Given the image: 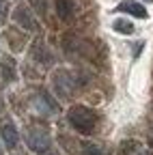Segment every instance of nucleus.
<instances>
[{
    "instance_id": "1",
    "label": "nucleus",
    "mask_w": 153,
    "mask_h": 155,
    "mask_svg": "<svg viewBox=\"0 0 153 155\" xmlns=\"http://www.w3.org/2000/svg\"><path fill=\"white\" fill-rule=\"evenodd\" d=\"M67 119L73 125V129H78L80 134H93L95 125H97V114H95V110H91L86 106H73V108H69Z\"/></svg>"
},
{
    "instance_id": "2",
    "label": "nucleus",
    "mask_w": 153,
    "mask_h": 155,
    "mask_svg": "<svg viewBox=\"0 0 153 155\" xmlns=\"http://www.w3.org/2000/svg\"><path fill=\"white\" fill-rule=\"evenodd\" d=\"M26 144L37 155H48L52 151V140H50L48 131L41 129V127H28V131H26Z\"/></svg>"
},
{
    "instance_id": "3",
    "label": "nucleus",
    "mask_w": 153,
    "mask_h": 155,
    "mask_svg": "<svg viewBox=\"0 0 153 155\" xmlns=\"http://www.w3.org/2000/svg\"><path fill=\"white\" fill-rule=\"evenodd\" d=\"M54 88H56V93H58L61 97L73 95V91H75V78L69 71H65V69L56 71V75H54Z\"/></svg>"
},
{
    "instance_id": "4",
    "label": "nucleus",
    "mask_w": 153,
    "mask_h": 155,
    "mask_svg": "<svg viewBox=\"0 0 153 155\" xmlns=\"http://www.w3.org/2000/svg\"><path fill=\"white\" fill-rule=\"evenodd\" d=\"M13 19L17 24H20L22 28H26V30H39V24H37V19H35V15L26 9V7H17L15 9V13H13Z\"/></svg>"
},
{
    "instance_id": "5",
    "label": "nucleus",
    "mask_w": 153,
    "mask_h": 155,
    "mask_svg": "<svg viewBox=\"0 0 153 155\" xmlns=\"http://www.w3.org/2000/svg\"><path fill=\"white\" fill-rule=\"evenodd\" d=\"M0 136H2V140L7 144V149H15L17 142H20V136H17V129L13 123H2V127H0Z\"/></svg>"
},
{
    "instance_id": "6",
    "label": "nucleus",
    "mask_w": 153,
    "mask_h": 155,
    "mask_svg": "<svg viewBox=\"0 0 153 155\" xmlns=\"http://www.w3.org/2000/svg\"><path fill=\"white\" fill-rule=\"evenodd\" d=\"M35 104H37V108H39V110H43V112H48V114H56V112H58V104H56L45 91H41L39 95H37V101H35Z\"/></svg>"
},
{
    "instance_id": "7",
    "label": "nucleus",
    "mask_w": 153,
    "mask_h": 155,
    "mask_svg": "<svg viewBox=\"0 0 153 155\" xmlns=\"http://www.w3.org/2000/svg\"><path fill=\"white\" fill-rule=\"evenodd\" d=\"M119 11L131 13L134 17H140V19L147 17V9H145L140 2H134V0H125V2H121V5H119Z\"/></svg>"
},
{
    "instance_id": "8",
    "label": "nucleus",
    "mask_w": 153,
    "mask_h": 155,
    "mask_svg": "<svg viewBox=\"0 0 153 155\" xmlns=\"http://www.w3.org/2000/svg\"><path fill=\"white\" fill-rule=\"evenodd\" d=\"M56 13H58V17L65 19V22L73 19V13H75L73 0H56Z\"/></svg>"
},
{
    "instance_id": "9",
    "label": "nucleus",
    "mask_w": 153,
    "mask_h": 155,
    "mask_svg": "<svg viewBox=\"0 0 153 155\" xmlns=\"http://www.w3.org/2000/svg\"><path fill=\"white\" fill-rule=\"evenodd\" d=\"M0 73H2V80L5 82H13L15 78H17L13 58H2V61H0Z\"/></svg>"
},
{
    "instance_id": "10",
    "label": "nucleus",
    "mask_w": 153,
    "mask_h": 155,
    "mask_svg": "<svg viewBox=\"0 0 153 155\" xmlns=\"http://www.w3.org/2000/svg\"><path fill=\"white\" fill-rule=\"evenodd\" d=\"M32 56L37 58V61H41L43 65H50V63L54 61V56L48 52V48H45L41 41H37V43L32 45Z\"/></svg>"
},
{
    "instance_id": "11",
    "label": "nucleus",
    "mask_w": 153,
    "mask_h": 155,
    "mask_svg": "<svg viewBox=\"0 0 153 155\" xmlns=\"http://www.w3.org/2000/svg\"><path fill=\"white\" fill-rule=\"evenodd\" d=\"M112 28L117 32H123V35H131L134 32V24L127 22V19H117V22L112 24Z\"/></svg>"
},
{
    "instance_id": "12",
    "label": "nucleus",
    "mask_w": 153,
    "mask_h": 155,
    "mask_svg": "<svg viewBox=\"0 0 153 155\" xmlns=\"http://www.w3.org/2000/svg\"><path fill=\"white\" fill-rule=\"evenodd\" d=\"M134 151H138V142L136 140H125L119 147V155H131Z\"/></svg>"
},
{
    "instance_id": "13",
    "label": "nucleus",
    "mask_w": 153,
    "mask_h": 155,
    "mask_svg": "<svg viewBox=\"0 0 153 155\" xmlns=\"http://www.w3.org/2000/svg\"><path fill=\"white\" fill-rule=\"evenodd\" d=\"M30 2H32L35 11L39 13V15H45L48 13V0H30Z\"/></svg>"
},
{
    "instance_id": "14",
    "label": "nucleus",
    "mask_w": 153,
    "mask_h": 155,
    "mask_svg": "<svg viewBox=\"0 0 153 155\" xmlns=\"http://www.w3.org/2000/svg\"><path fill=\"white\" fill-rule=\"evenodd\" d=\"M82 151H84L82 155H104V151H101V149H99L97 144H91V142H86Z\"/></svg>"
},
{
    "instance_id": "15",
    "label": "nucleus",
    "mask_w": 153,
    "mask_h": 155,
    "mask_svg": "<svg viewBox=\"0 0 153 155\" xmlns=\"http://www.w3.org/2000/svg\"><path fill=\"white\" fill-rule=\"evenodd\" d=\"M7 11H9L7 2H5V0H0V26H2V24L7 22Z\"/></svg>"
},
{
    "instance_id": "16",
    "label": "nucleus",
    "mask_w": 153,
    "mask_h": 155,
    "mask_svg": "<svg viewBox=\"0 0 153 155\" xmlns=\"http://www.w3.org/2000/svg\"><path fill=\"white\" fill-rule=\"evenodd\" d=\"M140 155H153V153H140Z\"/></svg>"
},
{
    "instance_id": "17",
    "label": "nucleus",
    "mask_w": 153,
    "mask_h": 155,
    "mask_svg": "<svg viewBox=\"0 0 153 155\" xmlns=\"http://www.w3.org/2000/svg\"><path fill=\"white\" fill-rule=\"evenodd\" d=\"M151 147H153V138H151Z\"/></svg>"
}]
</instances>
